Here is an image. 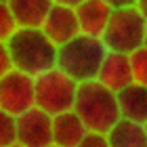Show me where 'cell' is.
<instances>
[{"instance_id":"obj_1","label":"cell","mask_w":147,"mask_h":147,"mask_svg":"<svg viewBox=\"0 0 147 147\" xmlns=\"http://www.w3.org/2000/svg\"><path fill=\"white\" fill-rule=\"evenodd\" d=\"M6 51L13 67L34 78L57 65V44L40 28L19 25L6 40Z\"/></svg>"},{"instance_id":"obj_2","label":"cell","mask_w":147,"mask_h":147,"mask_svg":"<svg viewBox=\"0 0 147 147\" xmlns=\"http://www.w3.org/2000/svg\"><path fill=\"white\" fill-rule=\"evenodd\" d=\"M74 111L82 118L88 130H99L105 135L120 120L116 92L101 84L99 80H86V82L78 84Z\"/></svg>"},{"instance_id":"obj_3","label":"cell","mask_w":147,"mask_h":147,"mask_svg":"<svg viewBox=\"0 0 147 147\" xmlns=\"http://www.w3.org/2000/svg\"><path fill=\"white\" fill-rule=\"evenodd\" d=\"M105 55H107V46L101 36L80 32L78 36L57 46V67L71 76L76 82H86L97 78Z\"/></svg>"},{"instance_id":"obj_4","label":"cell","mask_w":147,"mask_h":147,"mask_svg":"<svg viewBox=\"0 0 147 147\" xmlns=\"http://www.w3.org/2000/svg\"><path fill=\"white\" fill-rule=\"evenodd\" d=\"M145 25H147V19L135 4L118 6V9H111L109 21L101 34V40L105 42L107 51H118V53L130 55L135 49L143 46Z\"/></svg>"},{"instance_id":"obj_5","label":"cell","mask_w":147,"mask_h":147,"mask_svg":"<svg viewBox=\"0 0 147 147\" xmlns=\"http://www.w3.org/2000/svg\"><path fill=\"white\" fill-rule=\"evenodd\" d=\"M34 80H36V105L40 109L49 111L51 116L74 109L76 90L80 82H76L71 76H67L55 65V67L36 76Z\"/></svg>"},{"instance_id":"obj_6","label":"cell","mask_w":147,"mask_h":147,"mask_svg":"<svg viewBox=\"0 0 147 147\" xmlns=\"http://www.w3.org/2000/svg\"><path fill=\"white\" fill-rule=\"evenodd\" d=\"M36 105V80L21 69L11 67L0 76V109L19 116Z\"/></svg>"},{"instance_id":"obj_7","label":"cell","mask_w":147,"mask_h":147,"mask_svg":"<svg viewBox=\"0 0 147 147\" xmlns=\"http://www.w3.org/2000/svg\"><path fill=\"white\" fill-rule=\"evenodd\" d=\"M17 145L21 147H51L53 145V116L38 105L15 116Z\"/></svg>"},{"instance_id":"obj_8","label":"cell","mask_w":147,"mask_h":147,"mask_svg":"<svg viewBox=\"0 0 147 147\" xmlns=\"http://www.w3.org/2000/svg\"><path fill=\"white\" fill-rule=\"evenodd\" d=\"M40 30L49 36L57 46L71 40L74 36L80 34V23H78V17H76V9L67 4H59L55 2L51 6V11L46 13Z\"/></svg>"},{"instance_id":"obj_9","label":"cell","mask_w":147,"mask_h":147,"mask_svg":"<svg viewBox=\"0 0 147 147\" xmlns=\"http://www.w3.org/2000/svg\"><path fill=\"white\" fill-rule=\"evenodd\" d=\"M101 84H105L113 92L124 88L126 84L135 82L132 80V69H130V57L128 53H118V51H107L103 57L101 67L97 71V78Z\"/></svg>"},{"instance_id":"obj_10","label":"cell","mask_w":147,"mask_h":147,"mask_svg":"<svg viewBox=\"0 0 147 147\" xmlns=\"http://www.w3.org/2000/svg\"><path fill=\"white\" fill-rule=\"evenodd\" d=\"M86 124L74 109L53 116V145L57 147H80L86 137Z\"/></svg>"},{"instance_id":"obj_11","label":"cell","mask_w":147,"mask_h":147,"mask_svg":"<svg viewBox=\"0 0 147 147\" xmlns=\"http://www.w3.org/2000/svg\"><path fill=\"white\" fill-rule=\"evenodd\" d=\"M76 9V17L80 23V32L82 34H90V36H101L105 25L109 21L111 9L105 0H82Z\"/></svg>"},{"instance_id":"obj_12","label":"cell","mask_w":147,"mask_h":147,"mask_svg":"<svg viewBox=\"0 0 147 147\" xmlns=\"http://www.w3.org/2000/svg\"><path fill=\"white\" fill-rule=\"evenodd\" d=\"M120 118H128L135 122H147V86L130 82L116 92Z\"/></svg>"},{"instance_id":"obj_13","label":"cell","mask_w":147,"mask_h":147,"mask_svg":"<svg viewBox=\"0 0 147 147\" xmlns=\"http://www.w3.org/2000/svg\"><path fill=\"white\" fill-rule=\"evenodd\" d=\"M109 147H147V130L143 122L120 118L107 132Z\"/></svg>"},{"instance_id":"obj_14","label":"cell","mask_w":147,"mask_h":147,"mask_svg":"<svg viewBox=\"0 0 147 147\" xmlns=\"http://www.w3.org/2000/svg\"><path fill=\"white\" fill-rule=\"evenodd\" d=\"M53 4L55 0H9L17 25H25V28H40Z\"/></svg>"},{"instance_id":"obj_15","label":"cell","mask_w":147,"mask_h":147,"mask_svg":"<svg viewBox=\"0 0 147 147\" xmlns=\"http://www.w3.org/2000/svg\"><path fill=\"white\" fill-rule=\"evenodd\" d=\"M17 145V120L13 113L0 109V147Z\"/></svg>"},{"instance_id":"obj_16","label":"cell","mask_w":147,"mask_h":147,"mask_svg":"<svg viewBox=\"0 0 147 147\" xmlns=\"http://www.w3.org/2000/svg\"><path fill=\"white\" fill-rule=\"evenodd\" d=\"M130 69H132V80L139 84L147 86V46H139L130 53Z\"/></svg>"},{"instance_id":"obj_17","label":"cell","mask_w":147,"mask_h":147,"mask_svg":"<svg viewBox=\"0 0 147 147\" xmlns=\"http://www.w3.org/2000/svg\"><path fill=\"white\" fill-rule=\"evenodd\" d=\"M19 28L15 17L11 13L9 2H0V42H6L11 38V34Z\"/></svg>"},{"instance_id":"obj_18","label":"cell","mask_w":147,"mask_h":147,"mask_svg":"<svg viewBox=\"0 0 147 147\" xmlns=\"http://www.w3.org/2000/svg\"><path fill=\"white\" fill-rule=\"evenodd\" d=\"M105 145H109V143H107V135H105V132L88 130L80 147H105Z\"/></svg>"},{"instance_id":"obj_19","label":"cell","mask_w":147,"mask_h":147,"mask_svg":"<svg viewBox=\"0 0 147 147\" xmlns=\"http://www.w3.org/2000/svg\"><path fill=\"white\" fill-rule=\"evenodd\" d=\"M11 67H13V63H11L9 51H6V42H0V76H4Z\"/></svg>"},{"instance_id":"obj_20","label":"cell","mask_w":147,"mask_h":147,"mask_svg":"<svg viewBox=\"0 0 147 147\" xmlns=\"http://www.w3.org/2000/svg\"><path fill=\"white\" fill-rule=\"evenodd\" d=\"M109 6H113V9H118V6H132L137 4V0H105Z\"/></svg>"},{"instance_id":"obj_21","label":"cell","mask_w":147,"mask_h":147,"mask_svg":"<svg viewBox=\"0 0 147 147\" xmlns=\"http://www.w3.org/2000/svg\"><path fill=\"white\" fill-rule=\"evenodd\" d=\"M135 6L143 13V17L147 19V0H137V4H135Z\"/></svg>"},{"instance_id":"obj_22","label":"cell","mask_w":147,"mask_h":147,"mask_svg":"<svg viewBox=\"0 0 147 147\" xmlns=\"http://www.w3.org/2000/svg\"><path fill=\"white\" fill-rule=\"evenodd\" d=\"M55 2H59V4H67V6H78L82 0H55Z\"/></svg>"},{"instance_id":"obj_23","label":"cell","mask_w":147,"mask_h":147,"mask_svg":"<svg viewBox=\"0 0 147 147\" xmlns=\"http://www.w3.org/2000/svg\"><path fill=\"white\" fill-rule=\"evenodd\" d=\"M143 44L147 46V25H145V36H143Z\"/></svg>"},{"instance_id":"obj_24","label":"cell","mask_w":147,"mask_h":147,"mask_svg":"<svg viewBox=\"0 0 147 147\" xmlns=\"http://www.w3.org/2000/svg\"><path fill=\"white\" fill-rule=\"evenodd\" d=\"M0 2H9V0H0Z\"/></svg>"},{"instance_id":"obj_25","label":"cell","mask_w":147,"mask_h":147,"mask_svg":"<svg viewBox=\"0 0 147 147\" xmlns=\"http://www.w3.org/2000/svg\"><path fill=\"white\" fill-rule=\"evenodd\" d=\"M145 130H147V122H145Z\"/></svg>"}]
</instances>
